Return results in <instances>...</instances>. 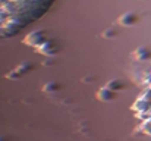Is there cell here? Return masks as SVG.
Listing matches in <instances>:
<instances>
[{"mask_svg": "<svg viewBox=\"0 0 151 141\" xmlns=\"http://www.w3.org/2000/svg\"><path fill=\"white\" fill-rule=\"evenodd\" d=\"M51 3L53 0H0V40L31 25Z\"/></svg>", "mask_w": 151, "mask_h": 141, "instance_id": "1", "label": "cell"}]
</instances>
